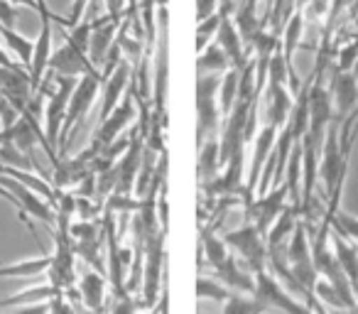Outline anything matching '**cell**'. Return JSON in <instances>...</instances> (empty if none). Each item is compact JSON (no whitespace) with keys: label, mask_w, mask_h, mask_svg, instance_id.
<instances>
[{"label":"cell","mask_w":358,"mask_h":314,"mask_svg":"<svg viewBox=\"0 0 358 314\" xmlns=\"http://www.w3.org/2000/svg\"><path fill=\"white\" fill-rule=\"evenodd\" d=\"M106 234L99 236V238H89V241H74V250L76 258H81L86 265H91L94 270L103 268V258H101V248H103Z\"/></svg>","instance_id":"f1b7e54d"},{"label":"cell","mask_w":358,"mask_h":314,"mask_svg":"<svg viewBox=\"0 0 358 314\" xmlns=\"http://www.w3.org/2000/svg\"><path fill=\"white\" fill-rule=\"evenodd\" d=\"M201 253H204L206 263H209L211 268L221 265L231 255L229 243H226L224 238H219V236H214V229H206L204 234H201Z\"/></svg>","instance_id":"83f0119b"},{"label":"cell","mask_w":358,"mask_h":314,"mask_svg":"<svg viewBox=\"0 0 358 314\" xmlns=\"http://www.w3.org/2000/svg\"><path fill=\"white\" fill-rule=\"evenodd\" d=\"M265 99H268V118L265 123H273L278 128H282L287 123L289 113H292V106H294V94L289 89V84L278 79H268L265 81Z\"/></svg>","instance_id":"5bb4252c"},{"label":"cell","mask_w":358,"mask_h":314,"mask_svg":"<svg viewBox=\"0 0 358 314\" xmlns=\"http://www.w3.org/2000/svg\"><path fill=\"white\" fill-rule=\"evenodd\" d=\"M329 91L334 99V123H341L358 106V76L353 71H341L331 66Z\"/></svg>","instance_id":"8fae6325"},{"label":"cell","mask_w":358,"mask_h":314,"mask_svg":"<svg viewBox=\"0 0 358 314\" xmlns=\"http://www.w3.org/2000/svg\"><path fill=\"white\" fill-rule=\"evenodd\" d=\"M196 297L199 299H211V302H226V299L231 297V292L234 290L226 287L221 280H211V278H196Z\"/></svg>","instance_id":"1f68e13d"},{"label":"cell","mask_w":358,"mask_h":314,"mask_svg":"<svg viewBox=\"0 0 358 314\" xmlns=\"http://www.w3.org/2000/svg\"><path fill=\"white\" fill-rule=\"evenodd\" d=\"M331 229L341 231L346 238H351L353 243L358 245V219H356V216H351V214H346V211L338 209L336 214H334V219H331Z\"/></svg>","instance_id":"d590c367"},{"label":"cell","mask_w":358,"mask_h":314,"mask_svg":"<svg viewBox=\"0 0 358 314\" xmlns=\"http://www.w3.org/2000/svg\"><path fill=\"white\" fill-rule=\"evenodd\" d=\"M157 6L162 8V6H167V0H157Z\"/></svg>","instance_id":"ee69618b"},{"label":"cell","mask_w":358,"mask_h":314,"mask_svg":"<svg viewBox=\"0 0 358 314\" xmlns=\"http://www.w3.org/2000/svg\"><path fill=\"white\" fill-rule=\"evenodd\" d=\"M164 234L167 231H155L145 241V258H143V304L140 307L152 309L159 297V283H167L164 275Z\"/></svg>","instance_id":"277c9868"},{"label":"cell","mask_w":358,"mask_h":314,"mask_svg":"<svg viewBox=\"0 0 358 314\" xmlns=\"http://www.w3.org/2000/svg\"><path fill=\"white\" fill-rule=\"evenodd\" d=\"M130 81H133V64H130L128 59H120L118 64H115V69L110 71L103 79V84H101L103 86V96H101V99H103L101 101V120L123 101V94Z\"/></svg>","instance_id":"9a60e30c"},{"label":"cell","mask_w":358,"mask_h":314,"mask_svg":"<svg viewBox=\"0 0 358 314\" xmlns=\"http://www.w3.org/2000/svg\"><path fill=\"white\" fill-rule=\"evenodd\" d=\"M50 71L55 76H74V79H81V76L94 74V71H99V69L91 64L89 55H86L84 50H79L74 42L64 40V45L52 50Z\"/></svg>","instance_id":"4fadbf2b"},{"label":"cell","mask_w":358,"mask_h":314,"mask_svg":"<svg viewBox=\"0 0 358 314\" xmlns=\"http://www.w3.org/2000/svg\"><path fill=\"white\" fill-rule=\"evenodd\" d=\"M224 314H253V312H265V307L253 297V294L243 292H231V297L226 302H221Z\"/></svg>","instance_id":"4dcf8cb0"},{"label":"cell","mask_w":358,"mask_h":314,"mask_svg":"<svg viewBox=\"0 0 358 314\" xmlns=\"http://www.w3.org/2000/svg\"><path fill=\"white\" fill-rule=\"evenodd\" d=\"M226 13H214L211 17H206V20H199L196 22V42H194V50L201 52L204 47H209L211 42L216 40V32H219V25L221 20H224Z\"/></svg>","instance_id":"d6a6232c"},{"label":"cell","mask_w":358,"mask_h":314,"mask_svg":"<svg viewBox=\"0 0 358 314\" xmlns=\"http://www.w3.org/2000/svg\"><path fill=\"white\" fill-rule=\"evenodd\" d=\"M118 27L120 22H115L113 17L106 13L101 20H94V27H91V40H89V59L96 69H103V62H106V55L108 50L113 47L115 42V35H118Z\"/></svg>","instance_id":"2e32d148"},{"label":"cell","mask_w":358,"mask_h":314,"mask_svg":"<svg viewBox=\"0 0 358 314\" xmlns=\"http://www.w3.org/2000/svg\"><path fill=\"white\" fill-rule=\"evenodd\" d=\"M91 0H71V10H69V17H66V27L76 25V22L84 17L86 8H89Z\"/></svg>","instance_id":"ab89813d"},{"label":"cell","mask_w":358,"mask_h":314,"mask_svg":"<svg viewBox=\"0 0 358 314\" xmlns=\"http://www.w3.org/2000/svg\"><path fill=\"white\" fill-rule=\"evenodd\" d=\"M216 280L226 285L234 292H243V294H253L255 292V273L248 268V265H238V260L234 255L224 260L221 265H216Z\"/></svg>","instance_id":"ac0fdd59"},{"label":"cell","mask_w":358,"mask_h":314,"mask_svg":"<svg viewBox=\"0 0 358 314\" xmlns=\"http://www.w3.org/2000/svg\"><path fill=\"white\" fill-rule=\"evenodd\" d=\"M238 79H241V69L231 66L229 71H224V79L219 86V108H221V118L231 113V108L238 101Z\"/></svg>","instance_id":"4316f807"},{"label":"cell","mask_w":358,"mask_h":314,"mask_svg":"<svg viewBox=\"0 0 358 314\" xmlns=\"http://www.w3.org/2000/svg\"><path fill=\"white\" fill-rule=\"evenodd\" d=\"M0 66H22V64H20V62H13L10 55H8V52L0 47ZM25 69H27V66H25Z\"/></svg>","instance_id":"60d3db41"},{"label":"cell","mask_w":358,"mask_h":314,"mask_svg":"<svg viewBox=\"0 0 358 314\" xmlns=\"http://www.w3.org/2000/svg\"><path fill=\"white\" fill-rule=\"evenodd\" d=\"M0 162L6 167H10V170H32V167H35V160H32L27 152H22L13 140L0 145Z\"/></svg>","instance_id":"f546056e"},{"label":"cell","mask_w":358,"mask_h":314,"mask_svg":"<svg viewBox=\"0 0 358 314\" xmlns=\"http://www.w3.org/2000/svg\"><path fill=\"white\" fill-rule=\"evenodd\" d=\"M253 297L258 299L260 304L268 309H278V312H289V314H297V312H312L307 302H299L268 268L258 270L255 273V292Z\"/></svg>","instance_id":"5b68a950"},{"label":"cell","mask_w":358,"mask_h":314,"mask_svg":"<svg viewBox=\"0 0 358 314\" xmlns=\"http://www.w3.org/2000/svg\"><path fill=\"white\" fill-rule=\"evenodd\" d=\"M17 17H20V13H17V6H13L10 0H0V25L15 27L17 25Z\"/></svg>","instance_id":"f35d334b"},{"label":"cell","mask_w":358,"mask_h":314,"mask_svg":"<svg viewBox=\"0 0 358 314\" xmlns=\"http://www.w3.org/2000/svg\"><path fill=\"white\" fill-rule=\"evenodd\" d=\"M331 245H334V255H336V263L348 275V280H351L353 290L358 294V245L336 229H334Z\"/></svg>","instance_id":"ffe728a7"},{"label":"cell","mask_w":358,"mask_h":314,"mask_svg":"<svg viewBox=\"0 0 358 314\" xmlns=\"http://www.w3.org/2000/svg\"><path fill=\"white\" fill-rule=\"evenodd\" d=\"M196 74H209V71H229L231 62L226 57V52L221 50L216 42H211L209 47H204L201 52H196Z\"/></svg>","instance_id":"484cf974"},{"label":"cell","mask_w":358,"mask_h":314,"mask_svg":"<svg viewBox=\"0 0 358 314\" xmlns=\"http://www.w3.org/2000/svg\"><path fill=\"white\" fill-rule=\"evenodd\" d=\"M214 42L226 52V57H229V62H231V66H234V69H243V66L250 62L248 45L243 42V37H241L238 27H236V22H234V17H231V15H224V20H221Z\"/></svg>","instance_id":"e0dca14e"},{"label":"cell","mask_w":358,"mask_h":314,"mask_svg":"<svg viewBox=\"0 0 358 314\" xmlns=\"http://www.w3.org/2000/svg\"><path fill=\"white\" fill-rule=\"evenodd\" d=\"M219 71L196 76V148L204 140L219 138L221 108H219Z\"/></svg>","instance_id":"6da1fadb"},{"label":"cell","mask_w":358,"mask_h":314,"mask_svg":"<svg viewBox=\"0 0 358 314\" xmlns=\"http://www.w3.org/2000/svg\"><path fill=\"white\" fill-rule=\"evenodd\" d=\"M101 84H103V76L101 71H94V74H86L76 81L74 91H71V99L69 106H66V115H64V123H62V133H59V152H64L66 145H69L71 135L79 130V125L86 120L89 115L91 106H94L96 96L101 91Z\"/></svg>","instance_id":"7a4b0ae2"},{"label":"cell","mask_w":358,"mask_h":314,"mask_svg":"<svg viewBox=\"0 0 358 314\" xmlns=\"http://www.w3.org/2000/svg\"><path fill=\"white\" fill-rule=\"evenodd\" d=\"M329 8H331V0H312L304 6V20H327Z\"/></svg>","instance_id":"74e56055"},{"label":"cell","mask_w":358,"mask_h":314,"mask_svg":"<svg viewBox=\"0 0 358 314\" xmlns=\"http://www.w3.org/2000/svg\"><path fill=\"white\" fill-rule=\"evenodd\" d=\"M8 170H10V167H6L3 162H0V175H8Z\"/></svg>","instance_id":"7bdbcfd3"},{"label":"cell","mask_w":358,"mask_h":314,"mask_svg":"<svg viewBox=\"0 0 358 314\" xmlns=\"http://www.w3.org/2000/svg\"><path fill=\"white\" fill-rule=\"evenodd\" d=\"M57 294H64V290L55 287L52 283L35 285V287L22 290V292L13 294V297H8V299H0V307H17V304H22V307H35V309H40L42 302H47V299L57 297Z\"/></svg>","instance_id":"44dd1931"},{"label":"cell","mask_w":358,"mask_h":314,"mask_svg":"<svg viewBox=\"0 0 358 314\" xmlns=\"http://www.w3.org/2000/svg\"><path fill=\"white\" fill-rule=\"evenodd\" d=\"M74 76H57L55 79V89L47 91V106H45V135L50 140V145L59 148V133H62V123H64V115H66V106H69L71 99V91L76 86Z\"/></svg>","instance_id":"ba28073f"},{"label":"cell","mask_w":358,"mask_h":314,"mask_svg":"<svg viewBox=\"0 0 358 314\" xmlns=\"http://www.w3.org/2000/svg\"><path fill=\"white\" fill-rule=\"evenodd\" d=\"M280 128L273 123H265L263 128L255 133V145H253V157H250L248 175H245V187H243V204H250L255 199V190H258L260 175H263V167L268 162L270 152L275 148V140H278Z\"/></svg>","instance_id":"30bf717a"},{"label":"cell","mask_w":358,"mask_h":314,"mask_svg":"<svg viewBox=\"0 0 358 314\" xmlns=\"http://www.w3.org/2000/svg\"><path fill=\"white\" fill-rule=\"evenodd\" d=\"M0 185L6 187V190L17 199V206H20V209H17V219L27 226V231L32 234V238L40 241L35 226L30 224V216H35L37 221H42V224H45L50 231L55 229V226H57V214H55V209H52V204L45 199V197H40L37 192H32L30 187H25L22 182H17L15 177H10V175H0Z\"/></svg>","instance_id":"3957f363"},{"label":"cell","mask_w":358,"mask_h":314,"mask_svg":"<svg viewBox=\"0 0 358 314\" xmlns=\"http://www.w3.org/2000/svg\"><path fill=\"white\" fill-rule=\"evenodd\" d=\"M224 241L229 243V248H234L241 255L243 265H248L253 273H258V270H263L268 265V243H265V236L260 234L253 221H248V224H243L236 231H229L224 236Z\"/></svg>","instance_id":"52a82bcc"},{"label":"cell","mask_w":358,"mask_h":314,"mask_svg":"<svg viewBox=\"0 0 358 314\" xmlns=\"http://www.w3.org/2000/svg\"><path fill=\"white\" fill-rule=\"evenodd\" d=\"M221 172V155H219V138H209L199 145V160H196V177L199 182H211Z\"/></svg>","instance_id":"7402d4cb"},{"label":"cell","mask_w":358,"mask_h":314,"mask_svg":"<svg viewBox=\"0 0 358 314\" xmlns=\"http://www.w3.org/2000/svg\"><path fill=\"white\" fill-rule=\"evenodd\" d=\"M287 201H289L287 185L280 182V185L270 187L265 194H258V199L245 204V216H248V221H253L260 234L265 236L270 231V226L275 224V219L280 216V211L287 206Z\"/></svg>","instance_id":"9c48e42d"},{"label":"cell","mask_w":358,"mask_h":314,"mask_svg":"<svg viewBox=\"0 0 358 314\" xmlns=\"http://www.w3.org/2000/svg\"><path fill=\"white\" fill-rule=\"evenodd\" d=\"M135 115H138V108H135V96H133V91H128V94L123 96V101H120V104L99 123V128H96L94 140H91V143H94L96 148H103V145L113 143V140L118 138V135L123 133L130 123H133Z\"/></svg>","instance_id":"7c38bea8"},{"label":"cell","mask_w":358,"mask_h":314,"mask_svg":"<svg viewBox=\"0 0 358 314\" xmlns=\"http://www.w3.org/2000/svg\"><path fill=\"white\" fill-rule=\"evenodd\" d=\"M231 17H234L236 27H238L245 45H248L250 37L255 35V30L263 25V22L258 20V13H255V0H241V6H236V10Z\"/></svg>","instance_id":"603a6c76"},{"label":"cell","mask_w":358,"mask_h":314,"mask_svg":"<svg viewBox=\"0 0 358 314\" xmlns=\"http://www.w3.org/2000/svg\"><path fill=\"white\" fill-rule=\"evenodd\" d=\"M50 268V255H42V258H30L20 260V263H0V278H37V275L47 273Z\"/></svg>","instance_id":"cb8c5ba5"},{"label":"cell","mask_w":358,"mask_h":314,"mask_svg":"<svg viewBox=\"0 0 358 314\" xmlns=\"http://www.w3.org/2000/svg\"><path fill=\"white\" fill-rule=\"evenodd\" d=\"M13 6H25L30 10H37V0H10Z\"/></svg>","instance_id":"b9f144b4"},{"label":"cell","mask_w":358,"mask_h":314,"mask_svg":"<svg viewBox=\"0 0 358 314\" xmlns=\"http://www.w3.org/2000/svg\"><path fill=\"white\" fill-rule=\"evenodd\" d=\"M334 123V99L329 86L324 84V71H319L317 66L312 69L309 76V130L319 143L324 145L329 125Z\"/></svg>","instance_id":"8992f818"},{"label":"cell","mask_w":358,"mask_h":314,"mask_svg":"<svg viewBox=\"0 0 358 314\" xmlns=\"http://www.w3.org/2000/svg\"><path fill=\"white\" fill-rule=\"evenodd\" d=\"M0 37L6 40L8 50L17 57V62H20L22 66H30L32 52H35V42L27 40L25 35H20L15 27H6V25H0Z\"/></svg>","instance_id":"d4e9b609"},{"label":"cell","mask_w":358,"mask_h":314,"mask_svg":"<svg viewBox=\"0 0 358 314\" xmlns=\"http://www.w3.org/2000/svg\"><path fill=\"white\" fill-rule=\"evenodd\" d=\"M314 294H317V299L324 304V309H348V304L343 302V297L341 294L334 290V285L329 283L327 278H322L319 275V280H317V285H314Z\"/></svg>","instance_id":"e575fe53"},{"label":"cell","mask_w":358,"mask_h":314,"mask_svg":"<svg viewBox=\"0 0 358 314\" xmlns=\"http://www.w3.org/2000/svg\"><path fill=\"white\" fill-rule=\"evenodd\" d=\"M76 287L81 292V302L91 312H103L106 309V280L101 275V270L91 268L89 273H84L76 280Z\"/></svg>","instance_id":"d6986e66"},{"label":"cell","mask_w":358,"mask_h":314,"mask_svg":"<svg viewBox=\"0 0 358 314\" xmlns=\"http://www.w3.org/2000/svg\"><path fill=\"white\" fill-rule=\"evenodd\" d=\"M140 209V199H135L133 194H123V192H110L106 197V211L113 216H133Z\"/></svg>","instance_id":"836d02e7"},{"label":"cell","mask_w":358,"mask_h":314,"mask_svg":"<svg viewBox=\"0 0 358 314\" xmlns=\"http://www.w3.org/2000/svg\"><path fill=\"white\" fill-rule=\"evenodd\" d=\"M356 59H358V37H353L351 42H346V45L338 47L334 66H336V69H341V71H353Z\"/></svg>","instance_id":"8d00e7d4"}]
</instances>
